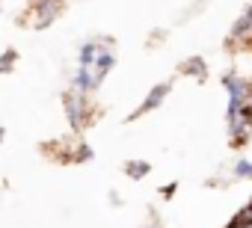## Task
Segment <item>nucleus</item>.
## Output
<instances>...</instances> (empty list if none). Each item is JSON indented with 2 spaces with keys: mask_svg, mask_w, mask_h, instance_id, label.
Instances as JSON below:
<instances>
[{
  "mask_svg": "<svg viewBox=\"0 0 252 228\" xmlns=\"http://www.w3.org/2000/svg\"><path fill=\"white\" fill-rule=\"evenodd\" d=\"M143 228H163V225H160L158 219H152V222H149V225H143Z\"/></svg>",
  "mask_w": 252,
  "mask_h": 228,
  "instance_id": "13",
  "label": "nucleus"
},
{
  "mask_svg": "<svg viewBox=\"0 0 252 228\" xmlns=\"http://www.w3.org/2000/svg\"><path fill=\"white\" fill-rule=\"evenodd\" d=\"M181 74H190V77H196V80H205V77H208V62H205V57L190 54V57L181 62Z\"/></svg>",
  "mask_w": 252,
  "mask_h": 228,
  "instance_id": "7",
  "label": "nucleus"
},
{
  "mask_svg": "<svg viewBox=\"0 0 252 228\" xmlns=\"http://www.w3.org/2000/svg\"><path fill=\"white\" fill-rule=\"evenodd\" d=\"M15 65H18V51H3L0 54V74H9V71H15Z\"/></svg>",
  "mask_w": 252,
  "mask_h": 228,
  "instance_id": "10",
  "label": "nucleus"
},
{
  "mask_svg": "<svg viewBox=\"0 0 252 228\" xmlns=\"http://www.w3.org/2000/svg\"><path fill=\"white\" fill-rule=\"evenodd\" d=\"M122 169H125V175H128V178L143 181V178L152 172V163H149V160H125V163H122Z\"/></svg>",
  "mask_w": 252,
  "mask_h": 228,
  "instance_id": "8",
  "label": "nucleus"
},
{
  "mask_svg": "<svg viewBox=\"0 0 252 228\" xmlns=\"http://www.w3.org/2000/svg\"><path fill=\"white\" fill-rule=\"evenodd\" d=\"M63 107H65V119H68L71 131H83V128L89 125V119H92V104H89V95L68 89V92L63 95Z\"/></svg>",
  "mask_w": 252,
  "mask_h": 228,
  "instance_id": "2",
  "label": "nucleus"
},
{
  "mask_svg": "<svg viewBox=\"0 0 252 228\" xmlns=\"http://www.w3.org/2000/svg\"><path fill=\"white\" fill-rule=\"evenodd\" d=\"M228 45H252V3L237 15L228 30Z\"/></svg>",
  "mask_w": 252,
  "mask_h": 228,
  "instance_id": "6",
  "label": "nucleus"
},
{
  "mask_svg": "<svg viewBox=\"0 0 252 228\" xmlns=\"http://www.w3.org/2000/svg\"><path fill=\"white\" fill-rule=\"evenodd\" d=\"M0 140H3V128H0Z\"/></svg>",
  "mask_w": 252,
  "mask_h": 228,
  "instance_id": "14",
  "label": "nucleus"
},
{
  "mask_svg": "<svg viewBox=\"0 0 252 228\" xmlns=\"http://www.w3.org/2000/svg\"><path fill=\"white\" fill-rule=\"evenodd\" d=\"M222 89H225V95H228L225 119H231L240 107L252 104V80H249V77H240V74L228 71V74H222Z\"/></svg>",
  "mask_w": 252,
  "mask_h": 228,
  "instance_id": "1",
  "label": "nucleus"
},
{
  "mask_svg": "<svg viewBox=\"0 0 252 228\" xmlns=\"http://www.w3.org/2000/svg\"><path fill=\"white\" fill-rule=\"evenodd\" d=\"M231 175H234L237 181L252 178V160H249V157H237V160H234V166H231Z\"/></svg>",
  "mask_w": 252,
  "mask_h": 228,
  "instance_id": "9",
  "label": "nucleus"
},
{
  "mask_svg": "<svg viewBox=\"0 0 252 228\" xmlns=\"http://www.w3.org/2000/svg\"><path fill=\"white\" fill-rule=\"evenodd\" d=\"M89 157H92V148H89V145H77V154H71L74 163H86Z\"/></svg>",
  "mask_w": 252,
  "mask_h": 228,
  "instance_id": "11",
  "label": "nucleus"
},
{
  "mask_svg": "<svg viewBox=\"0 0 252 228\" xmlns=\"http://www.w3.org/2000/svg\"><path fill=\"white\" fill-rule=\"evenodd\" d=\"M175 190H178V184H175V181H172V184H163V187H160L163 199H172V193H175Z\"/></svg>",
  "mask_w": 252,
  "mask_h": 228,
  "instance_id": "12",
  "label": "nucleus"
},
{
  "mask_svg": "<svg viewBox=\"0 0 252 228\" xmlns=\"http://www.w3.org/2000/svg\"><path fill=\"white\" fill-rule=\"evenodd\" d=\"M169 92H172V80H163V83H155L152 89H149V95L140 101V107L128 116V122H137L140 116H146V113H152V110H158L166 98H169Z\"/></svg>",
  "mask_w": 252,
  "mask_h": 228,
  "instance_id": "5",
  "label": "nucleus"
},
{
  "mask_svg": "<svg viewBox=\"0 0 252 228\" xmlns=\"http://www.w3.org/2000/svg\"><path fill=\"white\" fill-rule=\"evenodd\" d=\"M63 12H65V0H30L27 18H30L33 30H45V27H51Z\"/></svg>",
  "mask_w": 252,
  "mask_h": 228,
  "instance_id": "3",
  "label": "nucleus"
},
{
  "mask_svg": "<svg viewBox=\"0 0 252 228\" xmlns=\"http://www.w3.org/2000/svg\"><path fill=\"white\" fill-rule=\"evenodd\" d=\"M228 122V140H231V145H243L249 137H252V104H246V107H240L231 119H225Z\"/></svg>",
  "mask_w": 252,
  "mask_h": 228,
  "instance_id": "4",
  "label": "nucleus"
}]
</instances>
